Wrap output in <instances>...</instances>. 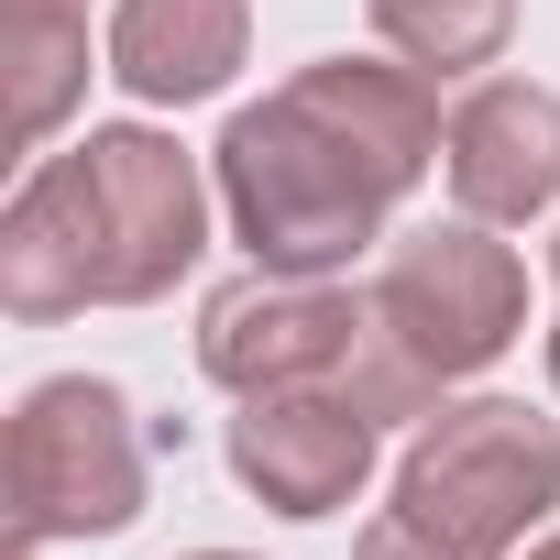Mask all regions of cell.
Returning a JSON list of instances; mask_svg holds the SVG:
<instances>
[{
  "instance_id": "cell-2",
  "label": "cell",
  "mask_w": 560,
  "mask_h": 560,
  "mask_svg": "<svg viewBox=\"0 0 560 560\" xmlns=\"http://www.w3.org/2000/svg\"><path fill=\"white\" fill-rule=\"evenodd\" d=\"M198 374L231 396H275V385H341L374 429L385 418H440V385L385 341L374 298H352L341 275H231L198 308Z\"/></svg>"
},
{
  "instance_id": "cell-15",
  "label": "cell",
  "mask_w": 560,
  "mask_h": 560,
  "mask_svg": "<svg viewBox=\"0 0 560 560\" xmlns=\"http://www.w3.org/2000/svg\"><path fill=\"white\" fill-rule=\"evenodd\" d=\"M527 560H560V527H549V538H538V549H527Z\"/></svg>"
},
{
  "instance_id": "cell-6",
  "label": "cell",
  "mask_w": 560,
  "mask_h": 560,
  "mask_svg": "<svg viewBox=\"0 0 560 560\" xmlns=\"http://www.w3.org/2000/svg\"><path fill=\"white\" fill-rule=\"evenodd\" d=\"M374 319H385V341L429 385H462V374H483V363L516 352V330H527V264L494 242V220H440V231L396 242V264L374 275Z\"/></svg>"
},
{
  "instance_id": "cell-19",
  "label": "cell",
  "mask_w": 560,
  "mask_h": 560,
  "mask_svg": "<svg viewBox=\"0 0 560 560\" xmlns=\"http://www.w3.org/2000/svg\"><path fill=\"white\" fill-rule=\"evenodd\" d=\"M549 275H560V242H549Z\"/></svg>"
},
{
  "instance_id": "cell-18",
  "label": "cell",
  "mask_w": 560,
  "mask_h": 560,
  "mask_svg": "<svg viewBox=\"0 0 560 560\" xmlns=\"http://www.w3.org/2000/svg\"><path fill=\"white\" fill-rule=\"evenodd\" d=\"M12 560H34V538H12Z\"/></svg>"
},
{
  "instance_id": "cell-1",
  "label": "cell",
  "mask_w": 560,
  "mask_h": 560,
  "mask_svg": "<svg viewBox=\"0 0 560 560\" xmlns=\"http://www.w3.org/2000/svg\"><path fill=\"white\" fill-rule=\"evenodd\" d=\"M198 242H209L198 165L165 132L110 121L56 165H34L23 198L0 209V308L34 330L78 308H143L198 264Z\"/></svg>"
},
{
  "instance_id": "cell-4",
  "label": "cell",
  "mask_w": 560,
  "mask_h": 560,
  "mask_svg": "<svg viewBox=\"0 0 560 560\" xmlns=\"http://www.w3.org/2000/svg\"><path fill=\"white\" fill-rule=\"evenodd\" d=\"M549 505H560V429L516 396H462V407L418 418V440L396 462V516L462 560H505Z\"/></svg>"
},
{
  "instance_id": "cell-14",
  "label": "cell",
  "mask_w": 560,
  "mask_h": 560,
  "mask_svg": "<svg viewBox=\"0 0 560 560\" xmlns=\"http://www.w3.org/2000/svg\"><path fill=\"white\" fill-rule=\"evenodd\" d=\"M0 12H78L89 23V0H0Z\"/></svg>"
},
{
  "instance_id": "cell-7",
  "label": "cell",
  "mask_w": 560,
  "mask_h": 560,
  "mask_svg": "<svg viewBox=\"0 0 560 560\" xmlns=\"http://www.w3.org/2000/svg\"><path fill=\"white\" fill-rule=\"evenodd\" d=\"M231 472L242 494H264L275 516H341L374 483V418L341 385H275L242 396L231 418Z\"/></svg>"
},
{
  "instance_id": "cell-12",
  "label": "cell",
  "mask_w": 560,
  "mask_h": 560,
  "mask_svg": "<svg viewBox=\"0 0 560 560\" xmlns=\"http://www.w3.org/2000/svg\"><path fill=\"white\" fill-rule=\"evenodd\" d=\"M363 12H374V34H385L418 78H472V67H494L505 34H516V0H363Z\"/></svg>"
},
{
  "instance_id": "cell-10",
  "label": "cell",
  "mask_w": 560,
  "mask_h": 560,
  "mask_svg": "<svg viewBox=\"0 0 560 560\" xmlns=\"http://www.w3.org/2000/svg\"><path fill=\"white\" fill-rule=\"evenodd\" d=\"M253 45V0H121L110 12V78L143 110H198L231 89Z\"/></svg>"
},
{
  "instance_id": "cell-9",
  "label": "cell",
  "mask_w": 560,
  "mask_h": 560,
  "mask_svg": "<svg viewBox=\"0 0 560 560\" xmlns=\"http://www.w3.org/2000/svg\"><path fill=\"white\" fill-rule=\"evenodd\" d=\"M287 100L385 187V198H407L429 165H440V143H451V121L429 110V78L418 67H374V56H319V67H298L287 78Z\"/></svg>"
},
{
  "instance_id": "cell-5",
  "label": "cell",
  "mask_w": 560,
  "mask_h": 560,
  "mask_svg": "<svg viewBox=\"0 0 560 560\" xmlns=\"http://www.w3.org/2000/svg\"><path fill=\"white\" fill-rule=\"evenodd\" d=\"M0 483H12V538H121L143 516V429L121 385L100 374H45L12 407L0 440Z\"/></svg>"
},
{
  "instance_id": "cell-11",
  "label": "cell",
  "mask_w": 560,
  "mask_h": 560,
  "mask_svg": "<svg viewBox=\"0 0 560 560\" xmlns=\"http://www.w3.org/2000/svg\"><path fill=\"white\" fill-rule=\"evenodd\" d=\"M89 100V23L78 12H0V121L12 143H45Z\"/></svg>"
},
{
  "instance_id": "cell-8",
  "label": "cell",
  "mask_w": 560,
  "mask_h": 560,
  "mask_svg": "<svg viewBox=\"0 0 560 560\" xmlns=\"http://www.w3.org/2000/svg\"><path fill=\"white\" fill-rule=\"evenodd\" d=\"M440 176H451L462 220H494V231L560 209V100L527 89V78H483V89L451 110Z\"/></svg>"
},
{
  "instance_id": "cell-13",
  "label": "cell",
  "mask_w": 560,
  "mask_h": 560,
  "mask_svg": "<svg viewBox=\"0 0 560 560\" xmlns=\"http://www.w3.org/2000/svg\"><path fill=\"white\" fill-rule=\"evenodd\" d=\"M352 560H462V549H440V538H429V527H407V516H396V505H385V516H374V527H363V538H352Z\"/></svg>"
},
{
  "instance_id": "cell-3",
  "label": "cell",
  "mask_w": 560,
  "mask_h": 560,
  "mask_svg": "<svg viewBox=\"0 0 560 560\" xmlns=\"http://www.w3.org/2000/svg\"><path fill=\"white\" fill-rule=\"evenodd\" d=\"M220 209H231V242L264 264V275H352L374 242H385V187L275 89L264 110H231L220 132Z\"/></svg>"
},
{
  "instance_id": "cell-16",
  "label": "cell",
  "mask_w": 560,
  "mask_h": 560,
  "mask_svg": "<svg viewBox=\"0 0 560 560\" xmlns=\"http://www.w3.org/2000/svg\"><path fill=\"white\" fill-rule=\"evenodd\" d=\"M549 385H560V330H549Z\"/></svg>"
},
{
  "instance_id": "cell-17",
  "label": "cell",
  "mask_w": 560,
  "mask_h": 560,
  "mask_svg": "<svg viewBox=\"0 0 560 560\" xmlns=\"http://www.w3.org/2000/svg\"><path fill=\"white\" fill-rule=\"evenodd\" d=\"M187 560H242V549H187Z\"/></svg>"
}]
</instances>
